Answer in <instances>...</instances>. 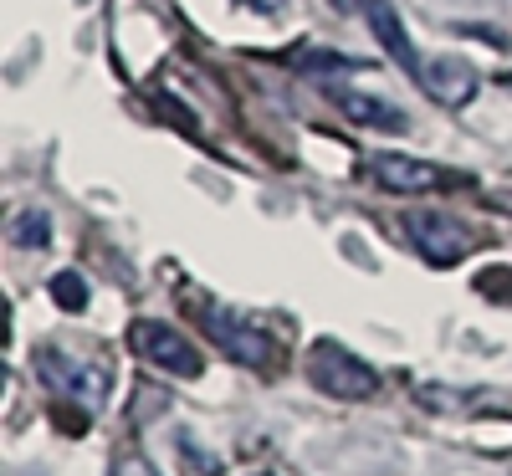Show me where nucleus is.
Listing matches in <instances>:
<instances>
[{"label":"nucleus","instance_id":"nucleus-1","mask_svg":"<svg viewBox=\"0 0 512 476\" xmlns=\"http://www.w3.org/2000/svg\"><path fill=\"white\" fill-rule=\"evenodd\" d=\"M36 379L57 389L62 400H77L88 410H103L108 405V389H113V374L103 359H77L67 349H57V343H47V349H36Z\"/></svg>","mask_w":512,"mask_h":476},{"label":"nucleus","instance_id":"nucleus-2","mask_svg":"<svg viewBox=\"0 0 512 476\" xmlns=\"http://www.w3.org/2000/svg\"><path fill=\"white\" fill-rule=\"evenodd\" d=\"M308 384L313 389H323L328 400H369L374 389H379V374L359 359V354H349L338 338H318L313 349H308Z\"/></svg>","mask_w":512,"mask_h":476},{"label":"nucleus","instance_id":"nucleus-3","mask_svg":"<svg viewBox=\"0 0 512 476\" xmlns=\"http://www.w3.org/2000/svg\"><path fill=\"white\" fill-rule=\"evenodd\" d=\"M400 226H405V236L420 251L425 267H456V262H466V256L477 251V236L466 231V221L441 215V210H410Z\"/></svg>","mask_w":512,"mask_h":476},{"label":"nucleus","instance_id":"nucleus-4","mask_svg":"<svg viewBox=\"0 0 512 476\" xmlns=\"http://www.w3.org/2000/svg\"><path fill=\"white\" fill-rule=\"evenodd\" d=\"M128 349H134L144 364L175 374V379H195V374L205 369V359H200L195 343H190L180 328L159 323V318H139L134 328H128Z\"/></svg>","mask_w":512,"mask_h":476},{"label":"nucleus","instance_id":"nucleus-5","mask_svg":"<svg viewBox=\"0 0 512 476\" xmlns=\"http://www.w3.org/2000/svg\"><path fill=\"white\" fill-rule=\"evenodd\" d=\"M369 175L379 190L390 195H431V190H461L466 175L431 164V159H410V154H369Z\"/></svg>","mask_w":512,"mask_h":476},{"label":"nucleus","instance_id":"nucleus-6","mask_svg":"<svg viewBox=\"0 0 512 476\" xmlns=\"http://www.w3.org/2000/svg\"><path fill=\"white\" fill-rule=\"evenodd\" d=\"M195 318L205 323V333L221 343V349L236 359V364H251V369H267L272 359H277V343L267 338V333H256L241 313H231V308H221V302H200L195 308Z\"/></svg>","mask_w":512,"mask_h":476},{"label":"nucleus","instance_id":"nucleus-7","mask_svg":"<svg viewBox=\"0 0 512 476\" xmlns=\"http://www.w3.org/2000/svg\"><path fill=\"white\" fill-rule=\"evenodd\" d=\"M415 82H420V88L431 93L441 108H466V103L477 98V88H482L477 67L461 62V57H425L420 72H415Z\"/></svg>","mask_w":512,"mask_h":476},{"label":"nucleus","instance_id":"nucleus-8","mask_svg":"<svg viewBox=\"0 0 512 476\" xmlns=\"http://www.w3.org/2000/svg\"><path fill=\"white\" fill-rule=\"evenodd\" d=\"M364 16H369V26H374V36H379V47L395 57V67H405V72H420V52H415V41H410V31L400 26V16H395V6L390 0H364Z\"/></svg>","mask_w":512,"mask_h":476},{"label":"nucleus","instance_id":"nucleus-9","mask_svg":"<svg viewBox=\"0 0 512 476\" xmlns=\"http://www.w3.org/2000/svg\"><path fill=\"white\" fill-rule=\"evenodd\" d=\"M328 98L333 108L354 118V123H369V128H384V134H400L405 128V113L395 103H384V98H364V93H349V88H338V82H328Z\"/></svg>","mask_w":512,"mask_h":476},{"label":"nucleus","instance_id":"nucleus-10","mask_svg":"<svg viewBox=\"0 0 512 476\" xmlns=\"http://www.w3.org/2000/svg\"><path fill=\"white\" fill-rule=\"evenodd\" d=\"M11 241L26 246V251L52 246V215H47V210H21L16 221H11Z\"/></svg>","mask_w":512,"mask_h":476},{"label":"nucleus","instance_id":"nucleus-11","mask_svg":"<svg viewBox=\"0 0 512 476\" xmlns=\"http://www.w3.org/2000/svg\"><path fill=\"white\" fill-rule=\"evenodd\" d=\"M52 297H57V308L82 313V308H88V282H82L77 272H57L52 277Z\"/></svg>","mask_w":512,"mask_h":476},{"label":"nucleus","instance_id":"nucleus-12","mask_svg":"<svg viewBox=\"0 0 512 476\" xmlns=\"http://www.w3.org/2000/svg\"><path fill=\"white\" fill-rule=\"evenodd\" d=\"M297 67H303V72H359L364 62L359 57H344V52H308Z\"/></svg>","mask_w":512,"mask_h":476},{"label":"nucleus","instance_id":"nucleus-13","mask_svg":"<svg viewBox=\"0 0 512 476\" xmlns=\"http://www.w3.org/2000/svg\"><path fill=\"white\" fill-rule=\"evenodd\" d=\"M113 476H159V471H154L144 456L128 451V456H118V461H113Z\"/></svg>","mask_w":512,"mask_h":476},{"label":"nucleus","instance_id":"nucleus-14","mask_svg":"<svg viewBox=\"0 0 512 476\" xmlns=\"http://www.w3.org/2000/svg\"><path fill=\"white\" fill-rule=\"evenodd\" d=\"M246 11H256V16H282L287 11V0H241Z\"/></svg>","mask_w":512,"mask_h":476},{"label":"nucleus","instance_id":"nucleus-15","mask_svg":"<svg viewBox=\"0 0 512 476\" xmlns=\"http://www.w3.org/2000/svg\"><path fill=\"white\" fill-rule=\"evenodd\" d=\"M487 200H492V210H507V215H512V185H502V190H492Z\"/></svg>","mask_w":512,"mask_h":476},{"label":"nucleus","instance_id":"nucleus-16","mask_svg":"<svg viewBox=\"0 0 512 476\" xmlns=\"http://www.w3.org/2000/svg\"><path fill=\"white\" fill-rule=\"evenodd\" d=\"M502 88H512V72H507V77H502Z\"/></svg>","mask_w":512,"mask_h":476},{"label":"nucleus","instance_id":"nucleus-17","mask_svg":"<svg viewBox=\"0 0 512 476\" xmlns=\"http://www.w3.org/2000/svg\"><path fill=\"white\" fill-rule=\"evenodd\" d=\"M333 6H338V11H344V6H349V0H333Z\"/></svg>","mask_w":512,"mask_h":476},{"label":"nucleus","instance_id":"nucleus-18","mask_svg":"<svg viewBox=\"0 0 512 476\" xmlns=\"http://www.w3.org/2000/svg\"><path fill=\"white\" fill-rule=\"evenodd\" d=\"M251 476H272V471H251Z\"/></svg>","mask_w":512,"mask_h":476}]
</instances>
